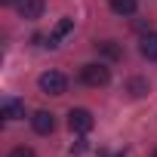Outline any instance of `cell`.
Returning a JSON list of instances; mask_svg holds the SVG:
<instances>
[{
  "instance_id": "1",
  "label": "cell",
  "mask_w": 157,
  "mask_h": 157,
  "mask_svg": "<svg viewBox=\"0 0 157 157\" xmlns=\"http://www.w3.org/2000/svg\"><path fill=\"white\" fill-rule=\"evenodd\" d=\"M80 80L86 83V86H108V80H111V71L105 68V65H96V62H90V65H83L80 68Z\"/></svg>"
},
{
  "instance_id": "2",
  "label": "cell",
  "mask_w": 157,
  "mask_h": 157,
  "mask_svg": "<svg viewBox=\"0 0 157 157\" xmlns=\"http://www.w3.org/2000/svg\"><path fill=\"white\" fill-rule=\"evenodd\" d=\"M93 126H96L93 111H86V108H71V111H68V129H71V132L83 136V132H90Z\"/></svg>"
},
{
  "instance_id": "3",
  "label": "cell",
  "mask_w": 157,
  "mask_h": 157,
  "mask_svg": "<svg viewBox=\"0 0 157 157\" xmlns=\"http://www.w3.org/2000/svg\"><path fill=\"white\" fill-rule=\"evenodd\" d=\"M40 93H46V96H62L65 90H68V77L62 74V71H46V74H40Z\"/></svg>"
},
{
  "instance_id": "4",
  "label": "cell",
  "mask_w": 157,
  "mask_h": 157,
  "mask_svg": "<svg viewBox=\"0 0 157 157\" xmlns=\"http://www.w3.org/2000/svg\"><path fill=\"white\" fill-rule=\"evenodd\" d=\"M0 114H3L6 120H22V117H25V102H22V99L6 96L3 102H0Z\"/></svg>"
},
{
  "instance_id": "5",
  "label": "cell",
  "mask_w": 157,
  "mask_h": 157,
  "mask_svg": "<svg viewBox=\"0 0 157 157\" xmlns=\"http://www.w3.org/2000/svg\"><path fill=\"white\" fill-rule=\"evenodd\" d=\"M31 126H34V132H37V136H49V132L56 129V117H52L49 111H34Z\"/></svg>"
},
{
  "instance_id": "6",
  "label": "cell",
  "mask_w": 157,
  "mask_h": 157,
  "mask_svg": "<svg viewBox=\"0 0 157 157\" xmlns=\"http://www.w3.org/2000/svg\"><path fill=\"white\" fill-rule=\"evenodd\" d=\"M43 6H46V0H19V13L22 19H40L43 16Z\"/></svg>"
},
{
  "instance_id": "7",
  "label": "cell",
  "mask_w": 157,
  "mask_h": 157,
  "mask_svg": "<svg viewBox=\"0 0 157 157\" xmlns=\"http://www.w3.org/2000/svg\"><path fill=\"white\" fill-rule=\"evenodd\" d=\"M71 31H74V19H59V25L52 28V34H49V43H46V46H59V40H62V37H68Z\"/></svg>"
},
{
  "instance_id": "8",
  "label": "cell",
  "mask_w": 157,
  "mask_h": 157,
  "mask_svg": "<svg viewBox=\"0 0 157 157\" xmlns=\"http://www.w3.org/2000/svg\"><path fill=\"white\" fill-rule=\"evenodd\" d=\"M96 49H99V56H105L108 62H120V59H123V49H120L114 40H99Z\"/></svg>"
},
{
  "instance_id": "9",
  "label": "cell",
  "mask_w": 157,
  "mask_h": 157,
  "mask_svg": "<svg viewBox=\"0 0 157 157\" xmlns=\"http://www.w3.org/2000/svg\"><path fill=\"white\" fill-rule=\"evenodd\" d=\"M139 52H142V59L157 62V34H145V37L139 40Z\"/></svg>"
},
{
  "instance_id": "10",
  "label": "cell",
  "mask_w": 157,
  "mask_h": 157,
  "mask_svg": "<svg viewBox=\"0 0 157 157\" xmlns=\"http://www.w3.org/2000/svg\"><path fill=\"white\" fill-rule=\"evenodd\" d=\"M108 6H111V13H117V16H132L136 6H139V0H108Z\"/></svg>"
},
{
  "instance_id": "11",
  "label": "cell",
  "mask_w": 157,
  "mask_h": 157,
  "mask_svg": "<svg viewBox=\"0 0 157 157\" xmlns=\"http://www.w3.org/2000/svg\"><path fill=\"white\" fill-rule=\"evenodd\" d=\"M126 93L132 99H142L148 93V80H145V77H132V80H126Z\"/></svg>"
},
{
  "instance_id": "12",
  "label": "cell",
  "mask_w": 157,
  "mask_h": 157,
  "mask_svg": "<svg viewBox=\"0 0 157 157\" xmlns=\"http://www.w3.org/2000/svg\"><path fill=\"white\" fill-rule=\"evenodd\" d=\"M10 157H37V154H34V148L19 145V148H13V151H10Z\"/></svg>"
},
{
  "instance_id": "13",
  "label": "cell",
  "mask_w": 157,
  "mask_h": 157,
  "mask_svg": "<svg viewBox=\"0 0 157 157\" xmlns=\"http://www.w3.org/2000/svg\"><path fill=\"white\" fill-rule=\"evenodd\" d=\"M83 151H86V139H80V142L71 145V154H83Z\"/></svg>"
},
{
  "instance_id": "14",
  "label": "cell",
  "mask_w": 157,
  "mask_h": 157,
  "mask_svg": "<svg viewBox=\"0 0 157 157\" xmlns=\"http://www.w3.org/2000/svg\"><path fill=\"white\" fill-rule=\"evenodd\" d=\"M0 3H6V6H10V3H16V0H0Z\"/></svg>"
},
{
  "instance_id": "15",
  "label": "cell",
  "mask_w": 157,
  "mask_h": 157,
  "mask_svg": "<svg viewBox=\"0 0 157 157\" xmlns=\"http://www.w3.org/2000/svg\"><path fill=\"white\" fill-rule=\"evenodd\" d=\"M154 157H157V148H154Z\"/></svg>"
}]
</instances>
